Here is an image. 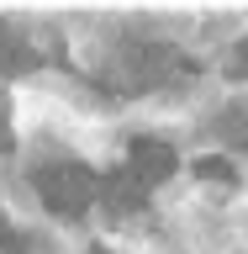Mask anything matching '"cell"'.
<instances>
[{
    "instance_id": "6",
    "label": "cell",
    "mask_w": 248,
    "mask_h": 254,
    "mask_svg": "<svg viewBox=\"0 0 248 254\" xmlns=\"http://www.w3.org/2000/svg\"><path fill=\"white\" fill-rule=\"evenodd\" d=\"M0 249H5V254H27V244H21V233H16V228H11L5 217H0Z\"/></svg>"
},
{
    "instance_id": "1",
    "label": "cell",
    "mask_w": 248,
    "mask_h": 254,
    "mask_svg": "<svg viewBox=\"0 0 248 254\" xmlns=\"http://www.w3.org/2000/svg\"><path fill=\"white\" fill-rule=\"evenodd\" d=\"M37 196L48 201V212H58V217H79L85 206L95 201V170L90 164H48L37 170Z\"/></svg>"
},
{
    "instance_id": "3",
    "label": "cell",
    "mask_w": 248,
    "mask_h": 254,
    "mask_svg": "<svg viewBox=\"0 0 248 254\" xmlns=\"http://www.w3.org/2000/svg\"><path fill=\"white\" fill-rule=\"evenodd\" d=\"M95 190L106 196V206L116 212V217H122V212H138V206L148 201V190H143V186H138V180H132L127 170H116L111 180H95Z\"/></svg>"
},
{
    "instance_id": "2",
    "label": "cell",
    "mask_w": 248,
    "mask_h": 254,
    "mask_svg": "<svg viewBox=\"0 0 248 254\" xmlns=\"http://www.w3.org/2000/svg\"><path fill=\"white\" fill-rule=\"evenodd\" d=\"M127 175H132L143 190L158 186V180H169V175H174V148L158 143V138H138L132 154H127Z\"/></svg>"
},
{
    "instance_id": "4",
    "label": "cell",
    "mask_w": 248,
    "mask_h": 254,
    "mask_svg": "<svg viewBox=\"0 0 248 254\" xmlns=\"http://www.w3.org/2000/svg\"><path fill=\"white\" fill-rule=\"evenodd\" d=\"M37 64V53H32L27 43H16V32L0 21V69H11V74H21V69H32Z\"/></svg>"
},
{
    "instance_id": "7",
    "label": "cell",
    "mask_w": 248,
    "mask_h": 254,
    "mask_svg": "<svg viewBox=\"0 0 248 254\" xmlns=\"http://www.w3.org/2000/svg\"><path fill=\"white\" fill-rule=\"evenodd\" d=\"M238 64H243V69H248V37H243V48H238Z\"/></svg>"
},
{
    "instance_id": "5",
    "label": "cell",
    "mask_w": 248,
    "mask_h": 254,
    "mask_svg": "<svg viewBox=\"0 0 248 254\" xmlns=\"http://www.w3.org/2000/svg\"><path fill=\"white\" fill-rule=\"evenodd\" d=\"M196 175H201V180H222V186H233V180H238L227 159H201V164H196Z\"/></svg>"
},
{
    "instance_id": "8",
    "label": "cell",
    "mask_w": 248,
    "mask_h": 254,
    "mask_svg": "<svg viewBox=\"0 0 248 254\" xmlns=\"http://www.w3.org/2000/svg\"><path fill=\"white\" fill-rule=\"evenodd\" d=\"M85 254H111V249H106V244H90V249H85Z\"/></svg>"
}]
</instances>
